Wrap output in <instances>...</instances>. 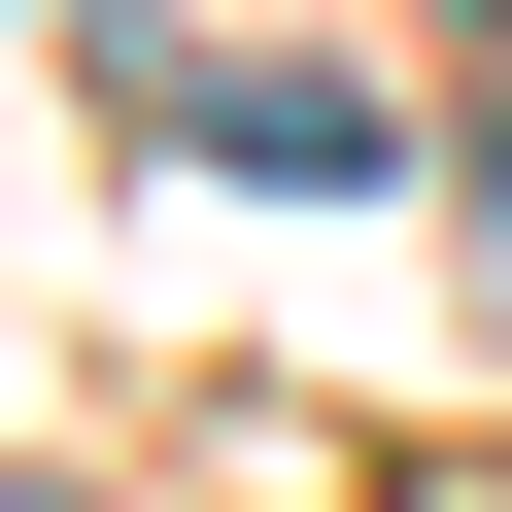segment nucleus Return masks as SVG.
Returning a JSON list of instances; mask_svg holds the SVG:
<instances>
[]
</instances>
